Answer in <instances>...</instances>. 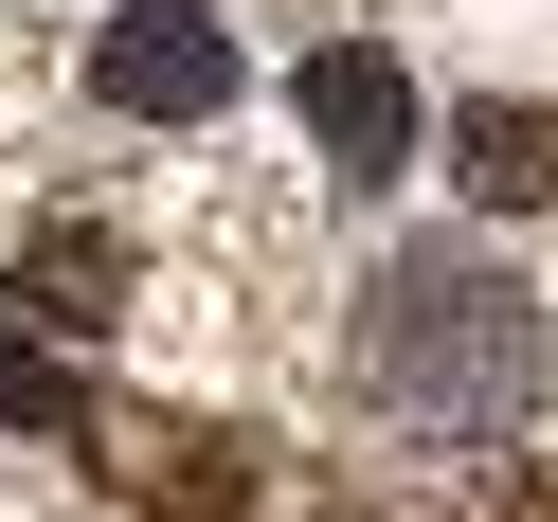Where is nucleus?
I'll return each instance as SVG.
<instances>
[{
	"label": "nucleus",
	"mask_w": 558,
	"mask_h": 522,
	"mask_svg": "<svg viewBox=\"0 0 558 522\" xmlns=\"http://www.w3.org/2000/svg\"><path fill=\"white\" fill-rule=\"evenodd\" d=\"M361 397L414 414V433H505L541 397V306H522L505 253H397L361 306Z\"/></svg>",
	"instance_id": "nucleus-1"
},
{
	"label": "nucleus",
	"mask_w": 558,
	"mask_h": 522,
	"mask_svg": "<svg viewBox=\"0 0 558 522\" xmlns=\"http://www.w3.org/2000/svg\"><path fill=\"white\" fill-rule=\"evenodd\" d=\"M90 109H126V126H217V109H234L217 0H109V19H90Z\"/></svg>",
	"instance_id": "nucleus-2"
},
{
	"label": "nucleus",
	"mask_w": 558,
	"mask_h": 522,
	"mask_svg": "<svg viewBox=\"0 0 558 522\" xmlns=\"http://www.w3.org/2000/svg\"><path fill=\"white\" fill-rule=\"evenodd\" d=\"M306 145H325L342 181H397V162H414V73L378 37H325V54H306Z\"/></svg>",
	"instance_id": "nucleus-3"
},
{
	"label": "nucleus",
	"mask_w": 558,
	"mask_h": 522,
	"mask_svg": "<svg viewBox=\"0 0 558 522\" xmlns=\"http://www.w3.org/2000/svg\"><path fill=\"white\" fill-rule=\"evenodd\" d=\"M450 181H469L486 217H558V109H522V90L450 109Z\"/></svg>",
	"instance_id": "nucleus-4"
},
{
	"label": "nucleus",
	"mask_w": 558,
	"mask_h": 522,
	"mask_svg": "<svg viewBox=\"0 0 558 522\" xmlns=\"http://www.w3.org/2000/svg\"><path fill=\"white\" fill-rule=\"evenodd\" d=\"M19 289H37L54 325H109V306H126V234H90V217H54L37 253H19Z\"/></svg>",
	"instance_id": "nucleus-5"
},
{
	"label": "nucleus",
	"mask_w": 558,
	"mask_h": 522,
	"mask_svg": "<svg viewBox=\"0 0 558 522\" xmlns=\"http://www.w3.org/2000/svg\"><path fill=\"white\" fill-rule=\"evenodd\" d=\"M0 414H37V433L73 414V397H54V361H37V342H0Z\"/></svg>",
	"instance_id": "nucleus-6"
}]
</instances>
